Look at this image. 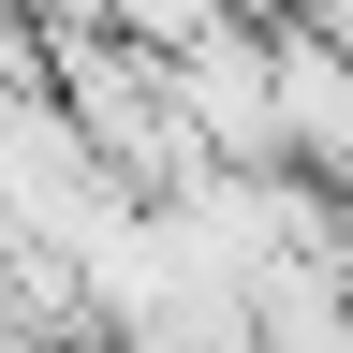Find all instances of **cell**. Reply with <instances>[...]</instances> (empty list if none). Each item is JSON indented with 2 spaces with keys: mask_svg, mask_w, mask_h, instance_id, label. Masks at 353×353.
Masks as SVG:
<instances>
[{
  "mask_svg": "<svg viewBox=\"0 0 353 353\" xmlns=\"http://www.w3.org/2000/svg\"><path fill=\"white\" fill-rule=\"evenodd\" d=\"M162 74H176V118H192L206 162H294V148H280V74H265V15L192 30Z\"/></svg>",
  "mask_w": 353,
  "mask_h": 353,
  "instance_id": "cell-1",
  "label": "cell"
}]
</instances>
